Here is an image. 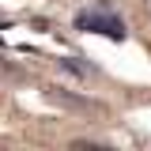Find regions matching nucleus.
Returning <instances> with one entry per match:
<instances>
[{"label":"nucleus","mask_w":151,"mask_h":151,"mask_svg":"<svg viewBox=\"0 0 151 151\" xmlns=\"http://www.w3.org/2000/svg\"><path fill=\"white\" fill-rule=\"evenodd\" d=\"M60 68H68V72H76V76H94L91 64H83V57H64V60H60Z\"/></svg>","instance_id":"obj_2"},{"label":"nucleus","mask_w":151,"mask_h":151,"mask_svg":"<svg viewBox=\"0 0 151 151\" xmlns=\"http://www.w3.org/2000/svg\"><path fill=\"white\" fill-rule=\"evenodd\" d=\"M72 27L76 30H87V34H106L110 42H125L129 38V27H125V19L117 15L113 0H94L91 8L76 12Z\"/></svg>","instance_id":"obj_1"}]
</instances>
